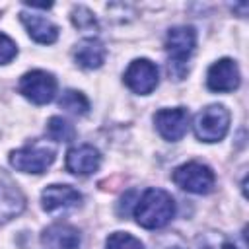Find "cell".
<instances>
[{
	"instance_id": "ba28073f",
	"label": "cell",
	"mask_w": 249,
	"mask_h": 249,
	"mask_svg": "<svg viewBox=\"0 0 249 249\" xmlns=\"http://www.w3.org/2000/svg\"><path fill=\"white\" fill-rule=\"evenodd\" d=\"M239 82H241L239 68H237L235 60H231V58H220L208 68L206 86L212 91H218V93L233 91L239 88Z\"/></svg>"
},
{
	"instance_id": "e0dca14e",
	"label": "cell",
	"mask_w": 249,
	"mask_h": 249,
	"mask_svg": "<svg viewBox=\"0 0 249 249\" xmlns=\"http://www.w3.org/2000/svg\"><path fill=\"white\" fill-rule=\"evenodd\" d=\"M47 134L49 138L56 140V142H70L76 138V130L74 126L62 119V117H51L49 123H47Z\"/></svg>"
},
{
	"instance_id": "2e32d148",
	"label": "cell",
	"mask_w": 249,
	"mask_h": 249,
	"mask_svg": "<svg viewBox=\"0 0 249 249\" xmlns=\"http://www.w3.org/2000/svg\"><path fill=\"white\" fill-rule=\"evenodd\" d=\"M58 105H60L64 111L72 113V115H86V113L89 111V101H88V97H86L82 91H76V89H66V91L60 95Z\"/></svg>"
},
{
	"instance_id": "4fadbf2b",
	"label": "cell",
	"mask_w": 249,
	"mask_h": 249,
	"mask_svg": "<svg viewBox=\"0 0 249 249\" xmlns=\"http://www.w3.org/2000/svg\"><path fill=\"white\" fill-rule=\"evenodd\" d=\"M105 56H107V49L95 37H86L78 41L74 47V60L82 68H88V70L99 68L105 62Z\"/></svg>"
},
{
	"instance_id": "5bb4252c",
	"label": "cell",
	"mask_w": 249,
	"mask_h": 249,
	"mask_svg": "<svg viewBox=\"0 0 249 249\" xmlns=\"http://www.w3.org/2000/svg\"><path fill=\"white\" fill-rule=\"evenodd\" d=\"M43 243L51 249H78L80 231L70 224H53L43 231Z\"/></svg>"
},
{
	"instance_id": "8992f818",
	"label": "cell",
	"mask_w": 249,
	"mask_h": 249,
	"mask_svg": "<svg viewBox=\"0 0 249 249\" xmlns=\"http://www.w3.org/2000/svg\"><path fill=\"white\" fill-rule=\"evenodd\" d=\"M18 89L31 103L45 105L54 99L56 93V78L45 70H31L19 78Z\"/></svg>"
},
{
	"instance_id": "5b68a950",
	"label": "cell",
	"mask_w": 249,
	"mask_h": 249,
	"mask_svg": "<svg viewBox=\"0 0 249 249\" xmlns=\"http://www.w3.org/2000/svg\"><path fill=\"white\" fill-rule=\"evenodd\" d=\"M53 161H54V148L43 142H35L31 146L14 150L10 154L12 167L23 173H43Z\"/></svg>"
},
{
	"instance_id": "ffe728a7",
	"label": "cell",
	"mask_w": 249,
	"mask_h": 249,
	"mask_svg": "<svg viewBox=\"0 0 249 249\" xmlns=\"http://www.w3.org/2000/svg\"><path fill=\"white\" fill-rule=\"evenodd\" d=\"M72 21L78 29H89V27H95V18L93 14L86 8V6H76L72 10Z\"/></svg>"
},
{
	"instance_id": "3957f363",
	"label": "cell",
	"mask_w": 249,
	"mask_h": 249,
	"mask_svg": "<svg viewBox=\"0 0 249 249\" xmlns=\"http://www.w3.org/2000/svg\"><path fill=\"white\" fill-rule=\"evenodd\" d=\"M195 134L202 142H218L230 128V111L224 105H208L195 117Z\"/></svg>"
},
{
	"instance_id": "6da1fadb",
	"label": "cell",
	"mask_w": 249,
	"mask_h": 249,
	"mask_svg": "<svg viewBox=\"0 0 249 249\" xmlns=\"http://www.w3.org/2000/svg\"><path fill=\"white\" fill-rule=\"evenodd\" d=\"M175 216V200L163 189H146L134 204L136 224L146 230H158Z\"/></svg>"
},
{
	"instance_id": "7c38bea8",
	"label": "cell",
	"mask_w": 249,
	"mask_h": 249,
	"mask_svg": "<svg viewBox=\"0 0 249 249\" xmlns=\"http://www.w3.org/2000/svg\"><path fill=\"white\" fill-rule=\"evenodd\" d=\"M19 19L25 25V29H27V33H29V37L33 41L43 43V45H51V43L56 41L58 27L51 19H47L43 16H37L33 12H25V10L19 14Z\"/></svg>"
},
{
	"instance_id": "8fae6325",
	"label": "cell",
	"mask_w": 249,
	"mask_h": 249,
	"mask_svg": "<svg viewBox=\"0 0 249 249\" xmlns=\"http://www.w3.org/2000/svg\"><path fill=\"white\" fill-rule=\"evenodd\" d=\"M41 202L47 212H60L80 206L82 195L70 185H49L41 195Z\"/></svg>"
},
{
	"instance_id": "7402d4cb",
	"label": "cell",
	"mask_w": 249,
	"mask_h": 249,
	"mask_svg": "<svg viewBox=\"0 0 249 249\" xmlns=\"http://www.w3.org/2000/svg\"><path fill=\"white\" fill-rule=\"evenodd\" d=\"M171 249H181V247H171Z\"/></svg>"
},
{
	"instance_id": "277c9868",
	"label": "cell",
	"mask_w": 249,
	"mask_h": 249,
	"mask_svg": "<svg viewBox=\"0 0 249 249\" xmlns=\"http://www.w3.org/2000/svg\"><path fill=\"white\" fill-rule=\"evenodd\" d=\"M173 181L177 187H181L187 193H195V195H206L214 189L216 177L214 171L198 161H189L179 165L173 171Z\"/></svg>"
},
{
	"instance_id": "7a4b0ae2",
	"label": "cell",
	"mask_w": 249,
	"mask_h": 249,
	"mask_svg": "<svg viewBox=\"0 0 249 249\" xmlns=\"http://www.w3.org/2000/svg\"><path fill=\"white\" fill-rule=\"evenodd\" d=\"M196 47V33L189 25L171 27L165 35V53L169 56L167 70L175 80H183L187 74V62Z\"/></svg>"
},
{
	"instance_id": "30bf717a",
	"label": "cell",
	"mask_w": 249,
	"mask_h": 249,
	"mask_svg": "<svg viewBox=\"0 0 249 249\" xmlns=\"http://www.w3.org/2000/svg\"><path fill=\"white\" fill-rule=\"evenodd\" d=\"M101 154L91 144H78L66 152V169L74 175H89L97 171Z\"/></svg>"
},
{
	"instance_id": "52a82bcc",
	"label": "cell",
	"mask_w": 249,
	"mask_h": 249,
	"mask_svg": "<svg viewBox=\"0 0 249 249\" xmlns=\"http://www.w3.org/2000/svg\"><path fill=\"white\" fill-rule=\"evenodd\" d=\"M124 84L138 95H148L158 86V66L148 58H136L124 72Z\"/></svg>"
},
{
	"instance_id": "d6986e66",
	"label": "cell",
	"mask_w": 249,
	"mask_h": 249,
	"mask_svg": "<svg viewBox=\"0 0 249 249\" xmlns=\"http://www.w3.org/2000/svg\"><path fill=\"white\" fill-rule=\"evenodd\" d=\"M105 249H144V245L140 243V239L126 231H115L107 237Z\"/></svg>"
},
{
	"instance_id": "9c48e42d",
	"label": "cell",
	"mask_w": 249,
	"mask_h": 249,
	"mask_svg": "<svg viewBox=\"0 0 249 249\" xmlns=\"http://www.w3.org/2000/svg\"><path fill=\"white\" fill-rule=\"evenodd\" d=\"M154 123L158 132L169 140V142H177L185 136L187 128H189V111L183 107H175V109H161L154 115Z\"/></svg>"
},
{
	"instance_id": "9a60e30c",
	"label": "cell",
	"mask_w": 249,
	"mask_h": 249,
	"mask_svg": "<svg viewBox=\"0 0 249 249\" xmlns=\"http://www.w3.org/2000/svg\"><path fill=\"white\" fill-rule=\"evenodd\" d=\"M25 208V196L23 193L6 181H0V224L16 218Z\"/></svg>"
},
{
	"instance_id": "44dd1931",
	"label": "cell",
	"mask_w": 249,
	"mask_h": 249,
	"mask_svg": "<svg viewBox=\"0 0 249 249\" xmlns=\"http://www.w3.org/2000/svg\"><path fill=\"white\" fill-rule=\"evenodd\" d=\"M16 54H18L16 43L8 35L0 33V64H8Z\"/></svg>"
},
{
	"instance_id": "ac0fdd59",
	"label": "cell",
	"mask_w": 249,
	"mask_h": 249,
	"mask_svg": "<svg viewBox=\"0 0 249 249\" xmlns=\"http://www.w3.org/2000/svg\"><path fill=\"white\" fill-rule=\"evenodd\" d=\"M198 249H237L235 241H231L228 235L220 233V231H208L202 233L198 239Z\"/></svg>"
}]
</instances>
